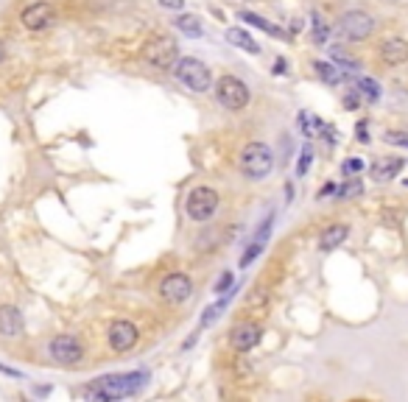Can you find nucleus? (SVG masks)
Returning a JSON list of instances; mask_svg holds the SVG:
<instances>
[{
    "label": "nucleus",
    "instance_id": "f257e3e1",
    "mask_svg": "<svg viewBox=\"0 0 408 402\" xmlns=\"http://www.w3.org/2000/svg\"><path fill=\"white\" fill-rule=\"evenodd\" d=\"M149 380L146 372H126V374H106L101 377L93 388H90V396L95 399H126V396H134L143 383Z\"/></svg>",
    "mask_w": 408,
    "mask_h": 402
},
{
    "label": "nucleus",
    "instance_id": "f03ea898",
    "mask_svg": "<svg viewBox=\"0 0 408 402\" xmlns=\"http://www.w3.org/2000/svg\"><path fill=\"white\" fill-rule=\"evenodd\" d=\"M238 168L243 173V179L249 182H263L271 171H275V151L271 146L260 143V140H252L241 149L238 154Z\"/></svg>",
    "mask_w": 408,
    "mask_h": 402
},
{
    "label": "nucleus",
    "instance_id": "7ed1b4c3",
    "mask_svg": "<svg viewBox=\"0 0 408 402\" xmlns=\"http://www.w3.org/2000/svg\"><path fill=\"white\" fill-rule=\"evenodd\" d=\"M174 79L190 90V93H210L213 90V73L210 67L196 56H179L174 64Z\"/></svg>",
    "mask_w": 408,
    "mask_h": 402
},
{
    "label": "nucleus",
    "instance_id": "20e7f679",
    "mask_svg": "<svg viewBox=\"0 0 408 402\" xmlns=\"http://www.w3.org/2000/svg\"><path fill=\"white\" fill-rule=\"evenodd\" d=\"M219 204H221L219 190L210 187V184H198V187H193V190L187 193V198H185V213H187L190 221L204 224V221H210V218L216 216Z\"/></svg>",
    "mask_w": 408,
    "mask_h": 402
},
{
    "label": "nucleus",
    "instance_id": "39448f33",
    "mask_svg": "<svg viewBox=\"0 0 408 402\" xmlns=\"http://www.w3.org/2000/svg\"><path fill=\"white\" fill-rule=\"evenodd\" d=\"M140 59H143L149 67H154V70H174V64H176V59H179V48H176V42H174L171 37L160 34V37H151V39L143 45Z\"/></svg>",
    "mask_w": 408,
    "mask_h": 402
},
{
    "label": "nucleus",
    "instance_id": "423d86ee",
    "mask_svg": "<svg viewBox=\"0 0 408 402\" xmlns=\"http://www.w3.org/2000/svg\"><path fill=\"white\" fill-rule=\"evenodd\" d=\"M213 93H216L219 104H221L227 112H241V109H246L249 101H252L249 87H246L238 76H230V73L221 76V79L213 84Z\"/></svg>",
    "mask_w": 408,
    "mask_h": 402
},
{
    "label": "nucleus",
    "instance_id": "0eeeda50",
    "mask_svg": "<svg viewBox=\"0 0 408 402\" xmlns=\"http://www.w3.org/2000/svg\"><path fill=\"white\" fill-rule=\"evenodd\" d=\"M50 358L59 366H79L84 361V344L79 335H56L50 341Z\"/></svg>",
    "mask_w": 408,
    "mask_h": 402
},
{
    "label": "nucleus",
    "instance_id": "6e6552de",
    "mask_svg": "<svg viewBox=\"0 0 408 402\" xmlns=\"http://www.w3.org/2000/svg\"><path fill=\"white\" fill-rule=\"evenodd\" d=\"M338 28H342V34L350 42H364V39L372 37L375 20H372V15H367L361 9H353V12H344L342 15V20H338Z\"/></svg>",
    "mask_w": 408,
    "mask_h": 402
},
{
    "label": "nucleus",
    "instance_id": "1a4fd4ad",
    "mask_svg": "<svg viewBox=\"0 0 408 402\" xmlns=\"http://www.w3.org/2000/svg\"><path fill=\"white\" fill-rule=\"evenodd\" d=\"M138 338H140L138 327H134L131 321H126V318L112 321L109 329H106V341H109V347H112L118 355H123V352H129V350L138 347Z\"/></svg>",
    "mask_w": 408,
    "mask_h": 402
},
{
    "label": "nucleus",
    "instance_id": "9d476101",
    "mask_svg": "<svg viewBox=\"0 0 408 402\" xmlns=\"http://www.w3.org/2000/svg\"><path fill=\"white\" fill-rule=\"evenodd\" d=\"M160 296H163V302H168V305H182V302H187V299L193 296V280H190L187 274H182V271L168 274V277L160 283Z\"/></svg>",
    "mask_w": 408,
    "mask_h": 402
},
{
    "label": "nucleus",
    "instance_id": "9b49d317",
    "mask_svg": "<svg viewBox=\"0 0 408 402\" xmlns=\"http://www.w3.org/2000/svg\"><path fill=\"white\" fill-rule=\"evenodd\" d=\"M263 338V327L257 321H241L230 329V347L235 352H252Z\"/></svg>",
    "mask_w": 408,
    "mask_h": 402
},
{
    "label": "nucleus",
    "instance_id": "f8f14e48",
    "mask_svg": "<svg viewBox=\"0 0 408 402\" xmlns=\"http://www.w3.org/2000/svg\"><path fill=\"white\" fill-rule=\"evenodd\" d=\"M50 23H53V6L48 3V0H34V3H28L20 12V26L26 31H42Z\"/></svg>",
    "mask_w": 408,
    "mask_h": 402
},
{
    "label": "nucleus",
    "instance_id": "ddd939ff",
    "mask_svg": "<svg viewBox=\"0 0 408 402\" xmlns=\"http://www.w3.org/2000/svg\"><path fill=\"white\" fill-rule=\"evenodd\" d=\"M271 227H275V213L263 218L260 229H257V232H254V238L249 240L246 251L241 254V268H249V265H252V262L263 254V249H266V243H268V238H271Z\"/></svg>",
    "mask_w": 408,
    "mask_h": 402
},
{
    "label": "nucleus",
    "instance_id": "4468645a",
    "mask_svg": "<svg viewBox=\"0 0 408 402\" xmlns=\"http://www.w3.org/2000/svg\"><path fill=\"white\" fill-rule=\"evenodd\" d=\"M26 332V318L15 305H0V335L3 338H20Z\"/></svg>",
    "mask_w": 408,
    "mask_h": 402
},
{
    "label": "nucleus",
    "instance_id": "2eb2a0df",
    "mask_svg": "<svg viewBox=\"0 0 408 402\" xmlns=\"http://www.w3.org/2000/svg\"><path fill=\"white\" fill-rule=\"evenodd\" d=\"M383 64L389 67H397V64H405L408 61V42L400 39V37H391V39H383L380 48H378Z\"/></svg>",
    "mask_w": 408,
    "mask_h": 402
},
{
    "label": "nucleus",
    "instance_id": "dca6fc26",
    "mask_svg": "<svg viewBox=\"0 0 408 402\" xmlns=\"http://www.w3.org/2000/svg\"><path fill=\"white\" fill-rule=\"evenodd\" d=\"M347 238H350V227H347V224H330V227L322 232V238H319V249H322V251H333V249L342 246Z\"/></svg>",
    "mask_w": 408,
    "mask_h": 402
},
{
    "label": "nucleus",
    "instance_id": "f3484780",
    "mask_svg": "<svg viewBox=\"0 0 408 402\" xmlns=\"http://www.w3.org/2000/svg\"><path fill=\"white\" fill-rule=\"evenodd\" d=\"M402 165H405V160H400V157H383L380 162L372 165V179L391 182V179H397V173L402 171Z\"/></svg>",
    "mask_w": 408,
    "mask_h": 402
},
{
    "label": "nucleus",
    "instance_id": "a211bd4d",
    "mask_svg": "<svg viewBox=\"0 0 408 402\" xmlns=\"http://www.w3.org/2000/svg\"><path fill=\"white\" fill-rule=\"evenodd\" d=\"M227 42L230 45H235V48H241V50H246V53H252V56H257L260 53V45L252 39V34L249 31H243V28H227Z\"/></svg>",
    "mask_w": 408,
    "mask_h": 402
},
{
    "label": "nucleus",
    "instance_id": "6ab92c4d",
    "mask_svg": "<svg viewBox=\"0 0 408 402\" xmlns=\"http://www.w3.org/2000/svg\"><path fill=\"white\" fill-rule=\"evenodd\" d=\"M176 31H182L185 37H201L204 34V23L198 15H187V12H179V17L174 20Z\"/></svg>",
    "mask_w": 408,
    "mask_h": 402
},
{
    "label": "nucleus",
    "instance_id": "aec40b11",
    "mask_svg": "<svg viewBox=\"0 0 408 402\" xmlns=\"http://www.w3.org/2000/svg\"><path fill=\"white\" fill-rule=\"evenodd\" d=\"M310 67H313V73H316L324 84H344V82H347V76L338 70V67H333L330 61H313Z\"/></svg>",
    "mask_w": 408,
    "mask_h": 402
},
{
    "label": "nucleus",
    "instance_id": "412c9836",
    "mask_svg": "<svg viewBox=\"0 0 408 402\" xmlns=\"http://www.w3.org/2000/svg\"><path fill=\"white\" fill-rule=\"evenodd\" d=\"M238 20H241V23H249L252 28H260V31H266V34L286 37V31H283V28H277L275 23H268L266 17H260V15H254V12H238Z\"/></svg>",
    "mask_w": 408,
    "mask_h": 402
},
{
    "label": "nucleus",
    "instance_id": "4be33fe9",
    "mask_svg": "<svg viewBox=\"0 0 408 402\" xmlns=\"http://www.w3.org/2000/svg\"><path fill=\"white\" fill-rule=\"evenodd\" d=\"M361 193H364L361 176H347V182L342 187H335V201H350V198H358Z\"/></svg>",
    "mask_w": 408,
    "mask_h": 402
},
{
    "label": "nucleus",
    "instance_id": "5701e85b",
    "mask_svg": "<svg viewBox=\"0 0 408 402\" xmlns=\"http://www.w3.org/2000/svg\"><path fill=\"white\" fill-rule=\"evenodd\" d=\"M353 84H355V93H358V95H364L367 101H372V104H375V101L380 98V87H378V82H375V79L361 76V79H355Z\"/></svg>",
    "mask_w": 408,
    "mask_h": 402
},
{
    "label": "nucleus",
    "instance_id": "b1692460",
    "mask_svg": "<svg viewBox=\"0 0 408 402\" xmlns=\"http://www.w3.org/2000/svg\"><path fill=\"white\" fill-rule=\"evenodd\" d=\"M266 305H268V291H266L263 285L252 288L249 296H246V310H263Z\"/></svg>",
    "mask_w": 408,
    "mask_h": 402
},
{
    "label": "nucleus",
    "instance_id": "393cba45",
    "mask_svg": "<svg viewBox=\"0 0 408 402\" xmlns=\"http://www.w3.org/2000/svg\"><path fill=\"white\" fill-rule=\"evenodd\" d=\"M227 302H230V294H227V299H219L216 305H210L207 310H204V316H201V327H210V324L227 310Z\"/></svg>",
    "mask_w": 408,
    "mask_h": 402
},
{
    "label": "nucleus",
    "instance_id": "a878e982",
    "mask_svg": "<svg viewBox=\"0 0 408 402\" xmlns=\"http://www.w3.org/2000/svg\"><path fill=\"white\" fill-rule=\"evenodd\" d=\"M327 37H330V26L319 15H313V42L316 45H327Z\"/></svg>",
    "mask_w": 408,
    "mask_h": 402
},
{
    "label": "nucleus",
    "instance_id": "bb28decb",
    "mask_svg": "<svg viewBox=\"0 0 408 402\" xmlns=\"http://www.w3.org/2000/svg\"><path fill=\"white\" fill-rule=\"evenodd\" d=\"M364 168H367V162H364L361 157H353V160H344L342 173H344V176H361V173H364Z\"/></svg>",
    "mask_w": 408,
    "mask_h": 402
},
{
    "label": "nucleus",
    "instance_id": "cd10ccee",
    "mask_svg": "<svg viewBox=\"0 0 408 402\" xmlns=\"http://www.w3.org/2000/svg\"><path fill=\"white\" fill-rule=\"evenodd\" d=\"M310 162H313V146L308 143V146L302 149V154H299V165H297V176H305V173H308V168H310Z\"/></svg>",
    "mask_w": 408,
    "mask_h": 402
},
{
    "label": "nucleus",
    "instance_id": "c85d7f7f",
    "mask_svg": "<svg viewBox=\"0 0 408 402\" xmlns=\"http://www.w3.org/2000/svg\"><path fill=\"white\" fill-rule=\"evenodd\" d=\"M232 283H235V274H232V271H224V274L219 277V283L213 285V294H219V296H224V294H230V288H232Z\"/></svg>",
    "mask_w": 408,
    "mask_h": 402
},
{
    "label": "nucleus",
    "instance_id": "c756f323",
    "mask_svg": "<svg viewBox=\"0 0 408 402\" xmlns=\"http://www.w3.org/2000/svg\"><path fill=\"white\" fill-rule=\"evenodd\" d=\"M333 64H338L342 70H358V61L355 59H350V56H344V53H338V50H333Z\"/></svg>",
    "mask_w": 408,
    "mask_h": 402
},
{
    "label": "nucleus",
    "instance_id": "7c9ffc66",
    "mask_svg": "<svg viewBox=\"0 0 408 402\" xmlns=\"http://www.w3.org/2000/svg\"><path fill=\"white\" fill-rule=\"evenodd\" d=\"M383 140H386L389 146L408 149V134H405V131H386V134H383Z\"/></svg>",
    "mask_w": 408,
    "mask_h": 402
},
{
    "label": "nucleus",
    "instance_id": "2f4dec72",
    "mask_svg": "<svg viewBox=\"0 0 408 402\" xmlns=\"http://www.w3.org/2000/svg\"><path fill=\"white\" fill-rule=\"evenodd\" d=\"M163 9H171V12H185V0H157Z\"/></svg>",
    "mask_w": 408,
    "mask_h": 402
},
{
    "label": "nucleus",
    "instance_id": "473e14b6",
    "mask_svg": "<svg viewBox=\"0 0 408 402\" xmlns=\"http://www.w3.org/2000/svg\"><path fill=\"white\" fill-rule=\"evenodd\" d=\"M367 128H369V123H367V120H361V123L355 126V137H358L361 143H369V134H367Z\"/></svg>",
    "mask_w": 408,
    "mask_h": 402
},
{
    "label": "nucleus",
    "instance_id": "72a5a7b5",
    "mask_svg": "<svg viewBox=\"0 0 408 402\" xmlns=\"http://www.w3.org/2000/svg\"><path fill=\"white\" fill-rule=\"evenodd\" d=\"M0 372H3V374H9V377H23L17 369H12V366H6V363H0Z\"/></svg>",
    "mask_w": 408,
    "mask_h": 402
},
{
    "label": "nucleus",
    "instance_id": "f704fd0d",
    "mask_svg": "<svg viewBox=\"0 0 408 402\" xmlns=\"http://www.w3.org/2000/svg\"><path fill=\"white\" fill-rule=\"evenodd\" d=\"M344 106H350V109H355V106H358V98H353V95H347V98H344Z\"/></svg>",
    "mask_w": 408,
    "mask_h": 402
},
{
    "label": "nucleus",
    "instance_id": "c9c22d12",
    "mask_svg": "<svg viewBox=\"0 0 408 402\" xmlns=\"http://www.w3.org/2000/svg\"><path fill=\"white\" fill-rule=\"evenodd\" d=\"M3 61H6V42L0 39V64H3Z\"/></svg>",
    "mask_w": 408,
    "mask_h": 402
},
{
    "label": "nucleus",
    "instance_id": "e433bc0d",
    "mask_svg": "<svg viewBox=\"0 0 408 402\" xmlns=\"http://www.w3.org/2000/svg\"><path fill=\"white\" fill-rule=\"evenodd\" d=\"M275 73H286V59H277V67H275Z\"/></svg>",
    "mask_w": 408,
    "mask_h": 402
},
{
    "label": "nucleus",
    "instance_id": "4c0bfd02",
    "mask_svg": "<svg viewBox=\"0 0 408 402\" xmlns=\"http://www.w3.org/2000/svg\"><path fill=\"white\" fill-rule=\"evenodd\" d=\"M330 193H335V184H324L322 187V195H330Z\"/></svg>",
    "mask_w": 408,
    "mask_h": 402
},
{
    "label": "nucleus",
    "instance_id": "58836bf2",
    "mask_svg": "<svg viewBox=\"0 0 408 402\" xmlns=\"http://www.w3.org/2000/svg\"><path fill=\"white\" fill-rule=\"evenodd\" d=\"M402 184H405V187H408V179H402Z\"/></svg>",
    "mask_w": 408,
    "mask_h": 402
}]
</instances>
